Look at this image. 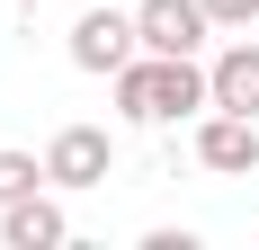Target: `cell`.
I'll list each match as a JSON object with an SVG mask.
<instances>
[{"label": "cell", "mask_w": 259, "mask_h": 250, "mask_svg": "<svg viewBox=\"0 0 259 250\" xmlns=\"http://www.w3.org/2000/svg\"><path fill=\"white\" fill-rule=\"evenodd\" d=\"M134 54H143V27H134V9H80L72 18V63L80 72H125Z\"/></svg>", "instance_id": "2"}, {"label": "cell", "mask_w": 259, "mask_h": 250, "mask_svg": "<svg viewBox=\"0 0 259 250\" xmlns=\"http://www.w3.org/2000/svg\"><path fill=\"white\" fill-rule=\"evenodd\" d=\"M0 241H9V250H63V241H72V224H63V205L36 188V197L0 205Z\"/></svg>", "instance_id": "6"}, {"label": "cell", "mask_w": 259, "mask_h": 250, "mask_svg": "<svg viewBox=\"0 0 259 250\" xmlns=\"http://www.w3.org/2000/svg\"><path fill=\"white\" fill-rule=\"evenodd\" d=\"M206 18H214V27H233V36H250V18H259V0H206Z\"/></svg>", "instance_id": "9"}, {"label": "cell", "mask_w": 259, "mask_h": 250, "mask_svg": "<svg viewBox=\"0 0 259 250\" xmlns=\"http://www.w3.org/2000/svg\"><path fill=\"white\" fill-rule=\"evenodd\" d=\"M116 107L134 125H179L197 107H214V80L197 72V54H134L116 72Z\"/></svg>", "instance_id": "1"}, {"label": "cell", "mask_w": 259, "mask_h": 250, "mask_svg": "<svg viewBox=\"0 0 259 250\" xmlns=\"http://www.w3.org/2000/svg\"><path fill=\"white\" fill-rule=\"evenodd\" d=\"M206 80H214V107H233V116H259V45H250V36L214 54V63H206Z\"/></svg>", "instance_id": "7"}, {"label": "cell", "mask_w": 259, "mask_h": 250, "mask_svg": "<svg viewBox=\"0 0 259 250\" xmlns=\"http://www.w3.org/2000/svg\"><path fill=\"white\" fill-rule=\"evenodd\" d=\"M197 161H206L214 179H250V170H259V116L214 107V116L197 125Z\"/></svg>", "instance_id": "3"}, {"label": "cell", "mask_w": 259, "mask_h": 250, "mask_svg": "<svg viewBox=\"0 0 259 250\" xmlns=\"http://www.w3.org/2000/svg\"><path fill=\"white\" fill-rule=\"evenodd\" d=\"M134 27H143V54H197L214 18H206V0H143Z\"/></svg>", "instance_id": "5"}, {"label": "cell", "mask_w": 259, "mask_h": 250, "mask_svg": "<svg viewBox=\"0 0 259 250\" xmlns=\"http://www.w3.org/2000/svg\"><path fill=\"white\" fill-rule=\"evenodd\" d=\"M45 170H54V188H99V179L116 170V143H107L99 125H63L54 152H45Z\"/></svg>", "instance_id": "4"}, {"label": "cell", "mask_w": 259, "mask_h": 250, "mask_svg": "<svg viewBox=\"0 0 259 250\" xmlns=\"http://www.w3.org/2000/svg\"><path fill=\"white\" fill-rule=\"evenodd\" d=\"M45 161H36V152H0V205H18V197H36V188H45Z\"/></svg>", "instance_id": "8"}]
</instances>
